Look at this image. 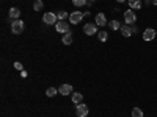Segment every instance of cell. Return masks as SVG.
Segmentation results:
<instances>
[{
	"label": "cell",
	"instance_id": "6",
	"mask_svg": "<svg viewBox=\"0 0 157 117\" xmlns=\"http://www.w3.org/2000/svg\"><path fill=\"white\" fill-rule=\"evenodd\" d=\"M75 114H77V117H86V115H88V106L85 105V103H80V105H77Z\"/></svg>",
	"mask_w": 157,
	"mask_h": 117
},
{
	"label": "cell",
	"instance_id": "21",
	"mask_svg": "<svg viewBox=\"0 0 157 117\" xmlns=\"http://www.w3.org/2000/svg\"><path fill=\"white\" fill-rule=\"evenodd\" d=\"M132 117H143V109L134 108V109H132Z\"/></svg>",
	"mask_w": 157,
	"mask_h": 117
},
{
	"label": "cell",
	"instance_id": "16",
	"mask_svg": "<svg viewBox=\"0 0 157 117\" xmlns=\"http://www.w3.org/2000/svg\"><path fill=\"white\" fill-rule=\"evenodd\" d=\"M57 94H58V89L57 87H47L46 89V95L47 97H55Z\"/></svg>",
	"mask_w": 157,
	"mask_h": 117
},
{
	"label": "cell",
	"instance_id": "5",
	"mask_svg": "<svg viewBox=\"0 0 157 117\" xmlns=\"http://www.w3.org/2000/svg\"><path fill=\"white\" fill-rule=\"evenodd\" d=\"M82 19H83V12L80 11H74L69 14V22H72V25H77L78 22H82Z\"/></svg>",
	"mask_w": 157,
	"mask_h": 117
},
{
	"label": "cell",
	"instance_id": "28",
	"mask_svg": "<svg viewBox=\"0 0 157 117\" xmlns=\"http://www.w3.org/2000/svg\"><path fill=\"white\" fill-rule=\"evenodd\" d=\"M145 2H149V0H145Z\"/></svg>",
	"mask_w": 157,
	"mask_h": 117
},
{
	"label": "cell",
	"instance_id": "3",
	"mask_svg": "<svg viewBox=\"0 0 157 117\" xmlns=\"http://www.w3.org/2000/svg\"><path fill=\"white\" fill-rule=\"evenodd\" d=\"M43 20H44L47 25H57L58 17H57V14H54V12H46V14L43 16Z\"/></svg>",
	"mask_w": 157,
	"mask_h": 117
},
{
	"label": "cell",
	"instance_id": "8",
	"mask_svg": "<svg viewBox=\"0 0 157 117\" xmlns=\"http://www.w3.org/2000/svg\"><path fill=\"white\" fill-rule=\"evenodd\" d=\"M58 92L61 94V95H71L72 94V86L71 84H60V87H58Z\"/></svg>",
	"mask_w": 157,
	"mask_h": 117
},
{
	"label": "cell",
	"instance_id": "24",
	"mask_svg": "<svg viewBox=\"0 0 157 117\" xmlns=\"http://www.w3.org/2000/svg\"><path fill=\"white\" fill-rule=\"evenodd\" d=\"M130 30H132V33H137V31H138V27L134 23V25H130Z\"/></svg>",
	"mask_w": 157,
	"mask_h": 117
},
{
	"label": "cell",
	"instance_id": "25",
	"mask_svg": "<svg viewBox=\"0 0 157 117\" xmlns=\"http://www.w3.org/2000/svg\"><path fill=\"white\" fill-rule=\"evenodd\" d=\"M151 3H152L154 6H157V0H151Z\"/></svg>",
	"mask_w": 157,
	"mask_h": 117
},
{
	"label": "cell",
	"instance_id": "26",
	"mask_svg": "<svg viewBox=\"0 0 157 117\" xmlns=\"http://www.w3.org/2000/svg\"><path fill=\"white\" fill-rule=\"evenodd\" d=\"M118 3H124V2H127V0H116Z\"/></svg>",
	"mask_w": 157,
	"mask_h": 117
},
{
	"label": "cell",
	"instance_id": "17",
	"mask_svg": "<svg viewBox=\"0 0 157 117\" xmlns=\"http://www.w3.org/2000/svg\"><path fill=\"white\" fill-rule=\"evenodd\" d=\"M109 27H110L113 31H116V30H121V23L118 22V20H112V22H109Z\"/></svg>",
	"mask_w": 157,
	"mask_h": 117
},
{
	"label": "cell",
	"instance_id": "14",
	"mask_svg": "<svg viewBox=\"0 0 157 117\" xmlns=\"http://www.w3.org/2000/svg\"><path fill=\"white\" fill-rule=\"evenodd\" d=\"M72 97V103H75V105H80V103H82V100H83V95L80 94V92H72L71 94Z\"/></svg>",
	"mask_w": 157,
	"mask_h": 117
},
{
	"label": "cell",
	"instance_id": "18",
	"mask_svg": "<svg viewBox=\"0 0 157 117\" xmlns=\"http://www.w3.org/2000/svg\"><path fill=\"white\" fill-rule=\"evenodd\" d=\"M98 37H99L101 42H105L107 39H109V33H107V31H99V33H98Z\"/></svg>",
	"mask_w": 157,
	"mask_h": 117
},
{
	"label": "cell",
	"instance_id": "9",
	"mask_svg": "<svg viewBox=\"0 0 157 117\" xmlns=\"http://www.w3.org/2000/svg\"><path fill=\"white\" fill-rule=\"evenodd\" d=\"M155 34H157V33H155L154 28H146L145 33H143V39H145V41H154Z\"/></svg>",
	"mask_w": 157,
	"mask_h": 117
},
{
	"label": "cell",
	"instance_id": "22",
	"mask_svg": "<svg viewBox=\"0 0 157 117\" xmlns=\"http://www.w3.org/2000/svg\"><path fill=\"white\" fill-rule=\"evenodd\" d=\"M72 3H74V6H83L88 3V0H72Z\"/></svg>",
	"mask_w": 157,
	"mask_h": 117
},
{
	"label": "cell",
	"instance_id": "12",
	"mask_svg": "<svg viewBox=\"0 0 157 117\" xmlns=\"http://www.w3.org/2000/svg\"><path fill=\"white\" fill-rule=\"evenodd\" d=\"M121 34L124 36V37H130L134 33H132V30H130V25H121Z\"/></svg>",
	"mask_w": 157,
	"mask_h": 117
},
{
	"label": "cell",
	"instance_id": "13",
	"mask_svg": "<svg viewBox=\"0 0 157 117\" xmlns=\"http://www.w3.org/2000/svg\"><path fill=\"white\" fill-rule=\"evenodd\" d=\"M61 42H63L64 45L72 44V31H66V33H64V36H63V39H61Z\"/></svg>",
	"mask_w": 157,
	"mask_h": 117
},
{
	"label": "cell",
	"instance_id": "1",
	"mask_svg": "<svg viewBox=\"0 0 157 117\" xmlns=\"http://www.w3.org/2000/svg\"><path fill=\"white\" fill-rule=\"evenodd\" d=\"M24 28H25V25H24V22L21 19H16V20L11 22V31H13V34H22Z\"/></svg>",
	"mask_w": 157,
	"mask_h": 117
},
{
	"label": "cell",
	"instance_id": "27",
	"mask_svg": "<svg viewBox=\"0 0 157 117\" xmlns=\"http://www.w3.org/2000/svg\"><path fill=\"white\" fill-rule=\"evenodd\" d=\"M93 2H96V0H88V3H86V5H91Z\"/></svg>",
	"mask_w": 157,
	"mask_h": 117
},
{
	"label": "cell",
	"instance_id": "20",
	"mask_svg": "<svg viewBox=\"0 0 157 117\" xmlns=\"http://www.w3.org/2000/svg\"><path fill=\"white\" fill-rule=\"evenodd\" d=\"M57 17H58V20H64V19H66V17H69V14H68V12L66 11H58L57 12Z\"/></svg>",
	"mask_w": 157,
	"mask_h": 117
},
{
	"label": "cell",
	"instance_id": "2",
	"mask_svg": "<svg viewBox=\"0 0 157 117\" xmlns=\"http://www.w3.org/2000/svg\"><path fill=\"white\" fill-rule=\"evenodd\" d=\"M124 22L127 25H134L137 22V16H135V12L134 9H126L124 11Z\"/></svg>",
	"mask_w": 157,
	"mask_h": 117
},
{
	"label": "cell",
	"instance_id": "11",
	"mask_svg": "<svg viewBox=\"0 0 157 117\" xmlns=\"http://www.w3.org/2000/svg\"><path fill=\"white\" fill-rule=\"evenodd\" d=\"M8 17L13 19V20L19 19V17H21V9H19V8H10V11H8Z\"/></svg>",
	"mask_w": 157,
	"mask_h": 117
},
{
	"label": "cell",
	"instance_id": "7",
	"mask_svg": "<svg viewBox=\"0 0 157 117\" xmlns=\"http://www.w3.org/2000/svg\"><path fill=\"white\" fill-rule=\"evenodd\" d=\"M55 28H57L58 33H66V31H69V23L64 22V20H58L57 25H55Z\"/></svg>",
	"mask_w": 157,
	"mask_h": 117
},
{
	"label": "cell",
	"instance_id": "15",
	"mask_svg": "<svg viewBox=\"0 0 157 117\" xmlns=\"http://www.w3.org/2000/svg\"><path fill=\"white\" fill-rule=\"evenodd\" d=\"M130 9H141V0H127Z\"/></svg>",
	"mask_w": 157,
	"mask_h": 117
},
{
	"label": "cell",
	"instance_id": "10",
	"mask_svg": "<svg viewBox=\"0 0 157 117\" xmlns=\"http://www.w3.org/2000/svg\"><path fill=\"white\" fill-rule=\"evenodd\" d=\"M109 22H107V17L104 12H99V14H96V25L98 27H105Z\"/></svg>",
	"mask_w": 157,
	"mask_h": 117
},
{
	"label": "cell",
	"instance_id": "23",
	"mask_svg": "<svg viewBox=\"0 0 157 117\" xmlns=\"http://www.w3.org/2000/svg\"><path fill=\"white\" fill-rule=\"evenodd\" d=\"M14 69H17V70H24V67H22V64H21V62H14Z\"/></svg>",
	"mask_w": 157,
	"mask_h": 117
},
{
	"label": "cell",
	"instance_id": "19",
	"mask_svg": "<svg viewBox=\"0 0 157 117\" xmlns=\"http://www.w3.org/2000/svg\"><path fill=\"white\" fill-rule=\"evenodd\" d=\"M43 6H44V3L41 2V0H35V2H33V9H35V11L43 9Z\"/></svg>",
	"mask_w": 157,
	"mask_h": 117
},
{
	"label": "cell",
	"instance_id": "4",
	"mask_svg": "<svg viewBox=\"0 0 157 117\" xmlns=\"http://www.w3.org/2000/svg\"><path fill=\"white\" fill-rule=\"evenodd\" d=\"M83 33L88 34V36H93L98 33V25L93 23V22H90V23H85V27H83Z\"/></svg>",
	"mask_w": 157,
	"mask_h": 117
}]
</instances>
